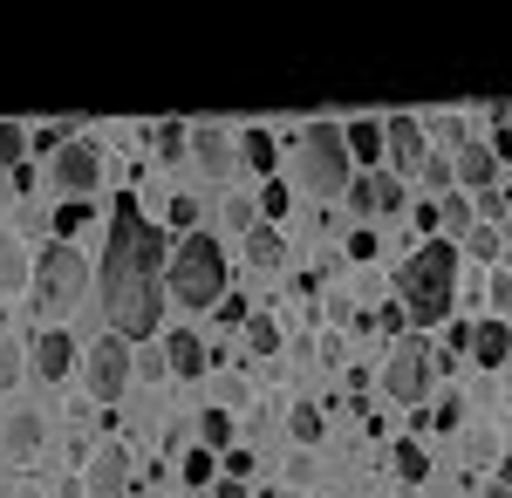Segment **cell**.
<instances>
[{"label":"cell","mask_w":512,"mask_h":498,"mask_svg":"<svg viewBox=\"0 0 512 498\" xmlns=\"http://www.w3.org/2000/svg\"><path fill=\"white\" fill-rule=\"evenodd\" d=\"M287 478H294V485H308V478H315V451H301V458L287 464Z\"/></svg>","instance_id":"ab89813d"},{"label":"cell","mask_w":512,"mask_h":498,"mask_svg":"<svg viewBox=\"0 0 512 498\" xmlns=\"http://www.w3.org/2000/svg\"><path fill=\"white\" fill-rule=\"evenodd\" d=\"M151 144H158L164 164H178V157H185V144H192V123H158V130H151Z\"/></svg>","instance_id":"4316f807"},{"label":"cell","mask_w":512,"mask_h":498,"mask_svg":"<svg viewBox=\"0 0 512 498\" xmlns=\"http://www.w3.org/2000/svg\"><path fill=\"white\" fill-rule=\"evenodd\" d=\"M171 369H164V348H151V355H137V383H164Z\"/></svg>","instance_id":"e575fe53"},{"label":"cell","mask_w":512,"mask_h":498,"mask_svg":"<svg viewBox=\"0 0 512 498\" xmlns=\"http://www.w3.org/2000/svg\"><path fill=\"white\" fill-rule=\"evenodd\" d=\"M239 164H253V171L274 178V130H246L239 137Z\"/></svg>","instance_id":"d4e9b609"},{"label":"cell","mask_w":512,"mask_h":498,"mask_svg":"<svg viewBox=\"0 0 512 498\" xmlns=\"http://www.w3.org/2000/svg\"><path fill=\"white\" fill-rule=\"evenodd\" d=\"M212 471H219V458H212V451H192V458H185V485H192V492H205V485H219Z\"/></svg>","instance_id":"1f68e13d"},{"label":"cell","mask_w":512,"mask_h":498,"mask_svg":"<svg viewBox=\"0 0 512 498\" xmlns=\"http://www.w3.org/2000/svg\"><path fill=\"white\" fill-rule=\"evenodd\" d=\"M499 212H512V192H506V198H499Z\"/></svg>","instance_id":"b9f144b4"},{"label":"cell","mask_w":512,"mask_h":498,"mask_svg":"<svg viewBox=\"0 0 512 498\" xmlns=\"http://www.w3.org/2000/svg\"><path fill=\"white\" fill-rule=\"evenodd\" d=\"M164 369H171L178 383H198V376L212 369V348L198 342L192 328H171V335H164Z\"/></svg>","instance_id":"5bb4252c"},{"label":"cell","mask_w":512,"mask_h":498,"mask_svg":"<svg viewBox=\"0 0 512 498\" xmlns=\"http://www.w3.org/2000/svg\"><path fill=\"white\" fill-rule=\"evenodd\" d=\"M253 205H260V226H267V219H274V226H280V219H287V185H280V178H267Z\"/></svg>","instance_id":"f1b7e54d"},{"label":"cell","mask_w":512,"mask_h":498,"mask_svg":"<svg viewBox=\"0 0 512 498\" xmlns=\"http://www.w3.org/2000/svg\"><path fill=\"white\" fill-rule=\"evenodd\" d=\"M212 498H246V485H239V478H219V492Z\"/></svg>","instance_id":"60d3db41"},{"label":"cell","mask_w":512,"mask_h":498,"mask_svg":"<svg viewBox=\"0 0 512 498\" xmlns=\"http://www.w3.org/2000/svg\"><path fill=\"white\" fill-rule=\"evenodd\" d=\"M451 301H458V246H451V239H424V246L403 260V273H396V307H403L417 328H437V321L451 314Z\"/></svg>","instance_id":"7a4b0ae2"},{"label":"cell","mask_w":512,"mask_h":498,"mask_svg":"<svg viewBox=\"0 0 512 498\" xmlns=\"http://www.w3.org/2000/svg\"><path fill=\"white\" fill-rule=\"evenodd\" d=\"M130 485H137V478H130V451H123V444H103V451L89 458L82 492L89 498H130Z\"/></svg>","instance_id":"8fae6325"},{"label":"cell","mask_w":512,"mask_h":498,"mask_svg":"<svg viewBox=\"0 0 512 498\" xmlns=\"http://www.w3.org/2000/svg\"><path fill=\"white\" fill-rule=\"evenodd\" d=\"M164 267H171V246H164V226L144 219V205L123 192L110 198V246L96 260V301H103V321L123 342H151L164 328Z\"/></svg>","instance_id":"6da1fadb"},{"label":"cell","mask_w":512,"mask_h":498,"mask_svg":"<svg viewBox=\"0 0 512 498\" xmlns=\"http://www.w3.org/2000/svg\"><path fill=\"white\" fill-rule=\"evenodd\" d=\"M246 260H253V267H267V273L287 267V239H280L274 226H253V232H246Z\"/></svg>","instance_id":"44dd1931"},{"label":"cell","mask_w":512,"mask_h":498,"mask_svg":"<svg viewBox=\"0 0 512 498\" xmlns=\"http://www.w3.org/2000/svg\"><path fill=\"white\" fill-rule=\"evenodd\" d=\"M192 157H198V171L219 178V185L239 171V144L226 137V130H212V123H192Z\"/></svg>","instance_id":"4fadbf2b"},{"label":"cell","mask_w":512,"mask_h":498,"mask_svg":"<svg viewBox=\"0 0 512 498\" xmlns=\"http://www.w3.org/2000/svg\"><path fill=\"white\" fill-rule=\"evenodd\" d=\"M89 280H96V267L82 260L69 239H48V246H41V260H35V294H41V307H48V314H69V307L89 294Z\"/></svg>","instance_id":"5b68a950"},{"label":"cell","mask_w":512,"mask_h":498,"mask_svg":"<svg viewBox=\"0 0 512 498\" xmlns=\"http://www.w3.org/2000/svg\"><path fill=\"white\" fill-rule=\"evenodd\" d=\"M164 287H171V301L185 307H219L233 294V260H226V246H219V232H185L178 246H171V267H164Z\"/></svg>","instance_id":"3957f363"},{"label":"cell","mask_w":512,"mask_h":498,"mask_svg":"<svg viewBox=\"0 0 512 498\" xmlns=\"http://www.w3.org/2000/svg\"><path fill=\"white\" fill-rule=\"evenodd\" d=\"M219 321H226V328H239V321H253V307L239 301V294H226V301H219Z\"/></svg>","instance_id":"8d00e7d4"},{"label":"cell","mask_w":512,"mask_h":498,"mask_svg":"<svg viewBox=\"0 0 512 498\" xmlns=\"http://www.w3.org/2000/svg\"><path fill=\"white\" fill-rule=\"evenodd\" d=\"M349 205L362 219H390V212H403V178H390V171H355Z\"/></svg>","instance_id":"30bf717a"},{"label":"cell","mask_w":512,"mask_h":498,"mask_svg":"<svg viewBox=\"0 0 512 498\" xmlns=\"http://www.w3.org/2000/svg\"><path fill=\"white\" fill-rule=\"evenodd\" d=\"M492 157H512V110H506V123H492V144H485Z\"/></svg>","instance_id":"f35d334b"},{"label":"cell","mask_w":512,"mask_h":498,"mask_svg":"<svg viewBox=\"0 0 512 498\" xmlns=\"http://www.w3.org/2000/svg\"><path fill=\"white\" fill-rule=\"evenodd\" d=\"M82 376H89V396H96V403H117L123 389L137 383V355H130V342H123V335H103V342L89 348Z\"/></svg>","instance_id":"52a82bcc"},{"label":"cell","mask_w":512,"mask_h":498,"mask_svg":"<svg viewBox=\"0 0 512 498\" xmlns=\"http://www.w3.org/2000/svg\"><path fill=\"white\" fill-rule=\"evenodd\" d=\"M485 301H492V307H512V273L492 267V287H485Z\"/></svg>","instance_id":"74e56055"},{"label":"cell","mask_w":512,"mask_h":498,"mask_svg":"<svg viewBox=\"0 0 512 498\" xmlns=\"http://www.w3.org/2000/svg\"><path fill=\"white\" fill-rule=\"evenodd\" d=\"M472 355H478V369H499V362L512 355V328L499 321V314H492V321H478V328H472Z\"/></svg>","instance_id":"d6986e66"},{"label":"cell","mask_w":512,"mask_h":498,"mask_svg":"<svg viewBox=\"0 0 512 498\" xmlns=\"http://www.w3.org/2000/svg\"><path fill=\"white\" fill-rule=\"evenodd\" d=\"M198 451H212V458L233 451V417H226V410H205V417H198Z\"/></svg>","instance_id":"603a6c76"},{"label":"cell","mask_w":512,"mask_h":498,"mask_svg":"<svg viewBox=\"0 0 512 498\" xmlns=\"http://www.w3.org/2000/svg\"><path fill=\"white\" fill-rule=\"evenodd\" d=\"M437 376H444V369H437V348L424 342V335H403V342L390 348V362H383V396L417 410V403L431 396Z\"/></svg>","instance_id":"8992f818"},{"label":"cell","mask_w":512,"mask_h":498,"mask_svg":"<svg viewBox=\"0 0 512 498\" xmlns=\"http://www.w3.org/2000/svg\"><path fill=\"white\" fill-rule=\"evenodd\" d=\"M287 430H294V437H301V444L315 451L321 437H328V410H321V403H294V417H287Z\"/></svg>","instance_id":"7402d4cb"},{"label":"cell","mask_w":512,"mask_h":498,"mask_svg":"<svg viewBox=\"0 0 512 498\" xmlns=\"http://www.w3.org/2000/svg\"><path fill=\"white\" fill-rule=\"evenodd\" d=\"M294 178L315 198H349L355 164H349V144H342V123H308L294 137Z\"/></svg>","instance_id":"277c9868"},{"label":"cell","mask_w":512,"mask_h":498,"mask_svg":"<svg viewBox=\"0 0 512 498\" xmlns=\"http://www.w3.org/2000/svg\"><path fill=\"white\" fill-rule=\"evenodd\" d=\"M0 451H7V458H35L41 451V417L35 410H21V417L0 423Z\"/></svg>","instance_id":"ffe728a7"},{"label":"cell","mask_w":512,"mask_h":498,"mask_svg":"<svg viewBox=\"0 0 512 498\" xmlns=\"http://www.w3.org/2000/svg\"><path fill=\"white\" fill-rule=\"evenodd\" d=\"M246 342H253V355H274V348H280V321L253 314V321H246Z\"/></svg>","instance_id":"4dcf8cb0"},{"label":"cell","mask_w":512,"mask_h":498,"mask_svg":"<svg viewBox=\"0 0 512 498\" xmlns=\"http://www.w3.org/2000/svg\"><path fill=\"white\" fill-rule=\"evenodd\" d=\"M383 157H390V178H424V164H431L424 116H383Z\"/></svg>","instance_id":"ba28073f"},{"label":"cell","mask_w":512,"mask_h":498,"mask_svg":"<svg viewBox=\"0 0 512 498\" xmlns=\"http://www.w3.org/2000/svg\"><path fill=\"white\" fill-rule=\"evenodd\" d=\"M28 355H35L41 383H69V376H76V335H69V328H41Z\"/></svg>","instance_id":"7c38bea8"},{"label":"cell","mask_w":512,"mask_h":498,"mask_svg":"<svg viewBox=\"0 0 512 498\" xmlns=\"http://www.w3.org/2000/svg\"><path fill=\"white\" fill-rule=\"evenodd\" d=\"M390 464H396V478H403V485H424V478H431V458H424V444H410V437H403V444L390 451Z\"/></svg>","instance_id":"cb8c5ba5"},{"label":"cell","mask_w":512,"mask_h":498,"mask_svg":"<svg viewBox=\"0 0 512 498\" xmlns=\"http://www.w3.org/2000/svg\"><path fill=\"white\" fill-rule=\"evenodd\" d=\"M465 253H472V260H485V267H499V253H506L499 226H472V232H465Z\"/></svg>","instance_id":"83f0119b"},{"label":"cell","mask_w":512,"mask_h":498,"mask_svg":"<svg viewBox=\"0 0 512 498\" xmlns=\"http://www.w3.org/2000/svg\"><path fill=\"white\" fill-rule=\"evenodd\" d=\"M0 164H7V171L28 164V130H21V123H0Z\"/></svg>","instance_id":"f546056e"},{"label":"cell","mask_w":512,"mask_h":498,"mask_svg":"<svg viewBox=\"0 0 512 498\" xmlns=\"http://www.w3.org/2000/svg\"><path fill=\"white\" fill-rule=\"evenodd\" d=\"M219 226H226V232H253V226H260V205H253V198H239V192H226Z\"/></svg>","instance_id":"484cf974"},{"label":"cell","mask_w":512,"mask_h":498,"mask_svg":"<svg viewBox=\"0 0 512 498\" xmlns=\"http://www.w3.org/2000/svg\"><path fill=\"white\" fill-rule=\"evenodd\" d=\"M492 171H499V157L485 151V144H465V151L451 157V185H465V192H492Z\"/></svg>","instance_id":"e0dca14e"},{"label":"cell","mask_w":512,"mask_h":498,"mask_svg":"<svg viewBox=\"0 0 512 498\" xmlns=\"http://www.w3.org/2000/svg\"><path fill=\"white\" fill-rule=\"evenodd\" d=\"M431 219H437V239H465L478 226V205L465 192H444V198H431Z\"/></svg>","instance_id":"ac0fdd59"},{"label":"cell","mask_w":512,"mask_h":498,"mask_svg":"<svg viewBox=\"0 0 512 498\" xmlns=\"http://www.w3.org/2000/svg\"><path fill=\"white\" fill-rule=\"evenodd\" d=\"M342 144H349L355 171H383V116H355V123H342Z\"/></svg>","instance_id":"9a60e30c"},{"label":"cell","mask_w":512,"mask_h":498,"mask_svg":"<svg viewBox=\"0 0 512 498\" xmlns=\"http://www.w3.org/2000/svg\"><path fill=\"white\" fill-rule=\"evenodd\" d=\"M14 383H21V342L0 335V389H14Z\"/></svg>","instance_id":"836d02e7"},{"label":"cell","mask_w":512,"mask_h":498,"mask_svg":"<svg viewBox=\"0 0 512 498\" xmlns=\"http://www.w3.org/2000/svg\"><path fill=\"white\" fill-rule=\"evenodd\" d=\"M424 185H431L437 198L451 192V164H444V157H431V164H424Z\"/></svg>","instance_id":"d590c367"},{"label":"cell","mask_w":512,"mask_h":498,"mask_svg":"<svg viewBox=\"0 0 512 498\" xmlns=\"http://www.w3.org/2000/svg\"><path fill=\"white\" fill-rule=\"evenodd\" d=\"M164 219H171L178 232H198V198H192V192H178L171 205H164Z\"/></svg>","instance_id":"d6a6232c"},{"label":"cell","mask_w":512,"mask_h":498,"mask_svg":"<svg viewBox=\"0 0 512 498\" xmlns=\"http://www.w3.org/2000/svg\"><path fill=\"white\" fill-rule=\"evenodd\" d=\"M96 178H103V157H96V144H82V137H69L62 151L48 157V185L69 198H89L96 192Z\"/></svg>","instance_id":"9c48e42d"},{"label":"cell","mask_w":512,"mask_h":498,"mask_svg":"<svg viewBox=\"0 0 512 498\" xmlns=\"http://www.w3.org/2000/svg\"><path fill=\"white\" fill-rule=\"evenodd\" d=\"M35 287V260H28V246L14 239V232H0V301H14V294H28Z\"/></svg>","instance_id":"2e32d148"}]
</instances>
